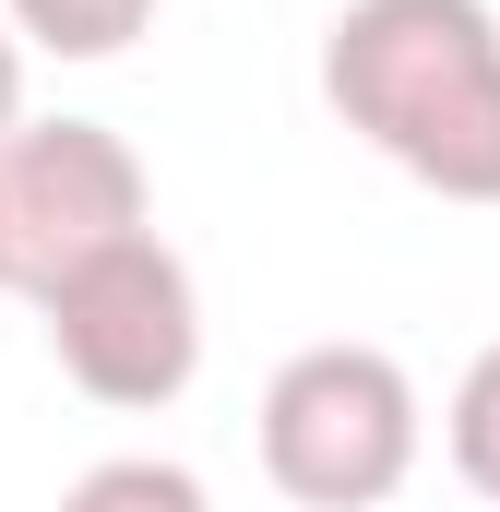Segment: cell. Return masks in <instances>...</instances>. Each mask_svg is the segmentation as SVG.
Returning <instances> with one entry per match:
<instances>
[{
    "label": "cell",
    "mask_w": 500,
    "mask_h": 512,
    "mask_svg": "<svg viewBox=\"0 0 500 512\" xmlns=\"http://www.w3.org/2000/svg\"><path fill=\"white\" fill-rule=\"evenodd\" d=\"M322 108L441 203H500V12L346 0L322 24Z\"/></svg>",
    "instance_id": "cell-1"
},
{
    "label": "cell",
    "mask_w": 500,
    "mask_h": 512,
    "mask_svg": "<svg viewBox=\"0 0 500 512\" xmlns=\"http://www.w3.org/2000/svg\"><path fill=\"white\" fill-rule=\"evenodd\" d=\"M262 477L298 512H370L417 477V441H429V405L405 382L393 346H298L274 382H262Z\"/></svg>",
    "instance_id": "cell-2"
},
{
    "label": "cell",
    "mask_w": 500,
    "mask_h": 512,
    "mask_svg": "<svg viewBox=\"0 0 500 512\" xmlns=\"http://www.w3.org/2000/svg\"><path fill=\"white\" fill-rule=\"evenodd\" d=\"M48 358H60V382L96 393V405H179L191 370H203V286H191V262L167 251L155 227H131L120 251H96L84 274H60L48 298Z\"/></svg>",
    "instance_id": "cell-3"
},
{
    "label": "cell",
    "mask_w": 500,
    "mask_h": 512,
    "mask_svg": "<svg viewBox=\"0 0 500 512\" xmlns=\"http://www.w3.org/2000/svg\"><path fill=\"white\" fill-rule=\"evenodd\" d=\"M155 179L108 120H12L0 131V298H48L60 274L120 251Z\"/></svg>",
    "instance_id": "cell-4"
},
{
    "label": "cell",
    "mask_w": 500,
    "mask_h": 512,
    "mask_svg": "<svg viewBox=\"0 0 500 512\" xmlns=\"http://www.w3.org/2000/svg\"><path fill=\"white\" fill-rule=\"evenodd\" d=\"M48 512H215V489L179 453H108V465H84Z\"/></svg>",
    "instance_id": "cell-5"
},
{
    "label": "cell",
    "mask_w": 500,
    "mask_h": 512,
    "mask_svg": "<svg viewBox=\"0 0 500 512\" xmlns=\"http://www.w3.org/2000/svg\"><path fill=\"white\" fill-rule=\"evenodd\" d=\"M0 12H12V36L48 48V60H120L131 36L155 24V0H0Z\"/></svg>",
    "instance_id": "cell-6"
},
{
    "label": "cell",
    "mask_w": 500,
    "mask_h": 512,
    "mask_svg": "<svg viewBox=\"0 0 500 512\" xmlns=\"http://www.w3.org/2000/svg\"><path fill=\"white\" fill-rule=\"evenodd\" d=\"M441 453H453V477H465L477 501H500V346L465 358V382L441 405Z\"/></svg>",
    "instance_id": "cell-7"
},
{
    "label": "cell",
    "mask_w": 500,
    "mask_h": 512,
    "mask_svg": "<svg viewBox=\"0 0 500 512\" xmlns=\"http://www.w3.org/2000/svg\"><path fill=\"white\" fill-rule=\"evenodd\" d=\"M24 120V36H12V24H0V131Z\"/></svg>",
    "instance_id": "cell-8"
}]
</instances>
